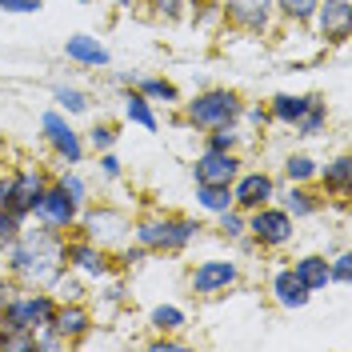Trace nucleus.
<instances>
[{
    "label": "nucleus",
    "mask_w": 352,
    "mask_h": 352,
    "mask_svg": "<svg viewBox=\"0 0 352 352\" xmlns=\"http://www.w3.org/2000/svg\"><path fill=\"white\" fill-rule=\"evenodd\" d=\"M60 264H65V244L56 241L52 228L24 232L21 244L12 248V268L32 285H52L60 276Z\"/></svg>",
    "instance_id": "1"
},
{
    "label": "nucleus",
    "mask_w": 352,
    "mask_h": 352,
    "mask_svg": "<svg viewBox=\"0 0 352 352\" xmlns=\"http://www.w3.org/2000/svg\"><path fill=\"white\" fill-rule=\"evenodd\" d=\"M56 305L48 296H12V305L4 308V324H0V336L4 332H36L48 329Z\"/></svg>",
    "instance_id": "2"
},
{
    "label": "nucleus",
    "mask_w": 352,
    "mask_h": 352,
    "mask_svg": "<svg viewBox=\"0 0 352 352\" xmlns=\"http://www.w3.org/2000/svg\"><path fill=\"white\" fill-rule=\"evenodd\" d=\"M241 112V100L232 92H204L188 104V120L200 129H220V124H232Z\"/></svg>",
    "instance_id": "3"
},
{
    "label": "nucleus",
    "mask_w": 352,
    "mask_h": 352,
    "mask_svg": "<svg viewBox=\"0 0 352 352\" xmlns=\"http://www.w3.org/2000/svg\"><path fill=\"white\" fill-rule=\"evenodd\" d=\"M192 232H197L192 220H148L136 228V241L144 248H184L192 241Z\"/></svg>",
    "instance_id": "4"
},
{
    "label": "nucleus",
    "mask_w": 352,
    "mask_h": 352,
    "mask_svg": "<svg viewBox=\"0 0 352 352\" xmlns=\"http://www.w3.org/2000/svg\"><path fill=\"white\" fill-rule=\"evenodd\" d=\"M261 244H285L292 236V217L285 208H256V217L244 224Z\"/></svg>",
    "instance_id": "5"
},
{
    "label": "nucleus",
    "mask_w": 352,
    "mask_h": 352,
    "mask_svg": "<svg viewBox=\"0 0 352 352\" xmlns=\"http://www.w3.org/2000/svg\"><path fill=\"white\" fill-rule=\"evenodd\" d=\"M32 212H36L48 228H68L72 217H76V200L68 197L65 188H44L41 200L32 204Z\"/></svg>",
    "instance_id": "6"
},
{
    "label": "nucleus",
    "mask_w": 352,
    "mask_h": 352,
    "mask_svg": "<svg viewBox=\"0 0 352 352\" xmlns=\"http://www.w3.org/2000/svg\"><path fill=\"white\" fill-rule=\"evenodd\" d=\"M316 24H320V36L329 41H349L352 32V0H324L316 4Z\"/></svg>",
    "instance_id": "7"
},
{
    "label": "nucleus",
    "mask_w": 352,
    "mask_h": 352,
    "mask_svg": "<svg viewBox=\"0 0 352 352\" xmlns=\"http://www.w3.org/2000/svg\"><path fill=\"white\" fill-rule=\"evenodd\" d=\"M41 192H44V176L41 173H21L16 180H8V212H16V217L24 220V212H32V204L41 200Z\"/></svg>",
    "instance_id": "8"
},
{
    "label": "nucleus",
    "mask_w": 352,
    "mask_h": 352,
    "mask_svg": "<svg viewBox=\"0 0 352 352\" xmlns=\"http://www.w3.org/2000/svg\"><path fill=\"white\" fill-rule=\"evenodd\" d=\"M197 184H232L236 180V156L232 153H217V148H208V153L197 160Z\"/></svg>",
    "instance_id": "9"
},
{
    "label": "nucleus",
    "mask_w": 352,
    "mask_h": 352,
    "mask_svg": "<svg viewBox=\"0 0 352 352\" xmlns=\"http://www.w3.org/2000/svg\"><path fill=\"white\" fill-rule=\"evenodd\" d=\"M44 136L52 140V148L65 156L68 164H80V156H85V144H80V136L68 129L65 116H56V112H48L44 116Z\"/></svg>",
    "instance_id": "10"
},
{
    "label": "nucleus",
    "mask_w": 352,
    "mask_h": 352,
    "mask_svg": "<svg viewBox=\"0 0 352 352\" xmlns=\"http://www.w3.org/2000/svg\"><path fill=\"white\" fill-rule=\"evenodd\" d=\"M236 280V264L232 261H204L192 272V288L197 292H220V288H228Z\"/></svg>",
    "instance_id": "11"
},
{
    "label": "nucleus",
    "mask_w": 352,
    "mask_h": 352,
    "mask_svg": "<svg viewBox=\"0 0 352 352\" xmlns=\"http://www.w3.org/2000/svg\"><path fill=\"white\" fill-rule=\"evenodd\" d=\"M268 197H272V176H264V173H248L236 184V192H232V200L241 208H261Z\"/></svg>",
    "instance_id": "12"
},
{
    "label": "nucleus",
    "mask_w": 352,
    "mask_h": 352,
    "mask_svg": "<svg viewBox=\"0 0 352 352\" xmlns=\"http://www.w3.org/2000/svg\"><path fill=\"white\" fill-rule=\"evenodd\" d=\"M65 52L72 56V60H80V65H109V48H104L100 41H92V36H85V32L68 36Z\"/></svg>",
    "instance_id": "13"
},
{
    "label": "nucleus",
    "mask_w": 352,
    "mask_h": 352,
    "mask_svg": "<svg viewBox=\"0 0 352 352\" xmlns=\"http://www.w3.org/2000/svg\"><path fill=\"white\" fill-rule=\"evenodd\" d=\"M48 329L56 332V336H80L88 329V312L85 308H56L52 312V320H48Z\"/></svg>",
    "instance_id": "14"
},
{
    "label": "nucleus",
    "mask_w": 352,
    "mask_h": 352,
    "mask_svg": "<svg viewBox=\"0 0 352 352\" xmlns=\"http://www.w3.org/2000/svg\"><path fill=\"white\" fill-rule=\"evenodd\" d=\"M296 280L308 288V292H316V288L329 285V261L324 256H305V261H296Z\"/></svg>",
    "instance_id": "15"
},
{
    "label": "nucleus",
    "mask_w": 352,
    "mask_h": 352,
    "mask_svg": "<svg viewBox=\"0 0 352 352\" xmlns=\"http://www.w3.org/2000/svg\"><path fill=\"white\" fill-rule=\"evenodd\" d=\"M272 288H276V300L285 308H305L308 305V288L296 280V272H280V276L272 280Z\"/></svg>",
    "instance_id": "16"
},
{
    "label": "nucleus",
    "mask_w": 352,
    "mask_h": 352,
    "mask_svg": "<svg viewBox=\"0 0 352 352\" xmlns=\"http://www.w3.org/2000/svg\"><path fill=\"white\" fill-rule=\"evenodd\" d=\"M268 4L272 0H228V12L248 28H264L268 24Z\"/></svg>",
    "instance_id": "17"
},
{
    "label": "nucleus",
    "mask_w": 352,
    "mask_h": 352,
    "mask_svg": "<svg viewBox=\"0 0 352 352\" xmlns=\"http://www.w3.org/2000/svg\"><path fill=\"white\" fill-rule=\"evenodd\" d=\"M308 104H312V96H288V92H280V96H272V116L285 120V124H296Z\"/></svg>",
    "instance_id": "18"
},
{
    "label": "nucleus",
    "mask_w": 352,
    "mask_h": 352,
    "mask_svg": "<svg viewBox=\"0 0 352 352\" xmlns=\"http://www.w3.org/2000/svg\"><path fill=\"white\" fill-rule=\"evenodd\" d=\"M124 116H129L132 124L148 129V132L156 129V116H153V109H148V96H144V92H129V96H124Z\"/></svg>",
    "instance_id": "19"
},
{
    "label": "nucleus",
    "mask_w": 352,
    "mask_h": 352,
    "mask_svg": "<svg viewBox=\"0 0 352 352\" xmlns=\"http://www.w3.org/2000/svg\"><path fill=\"white\" fill-rule=\"evenodd\" d=\"M65 256H72V261L80 264L85 272H92V276H100V272L109 268V261H104V252H96L92 244H72V248H68Z\"/></svg>",
    "instance_id": "20"
},
{
    "label": "nucleus",
    "mask_w": 352,
    "mask_h": 352,
    "mask_svg": "<svg viewBox=\"0 0 352 352\" xmlns=\"http://www.w3.org/2000/svg\"><path fill=\"white\" fill-rule=\"evenodd\" d=\"M197 200L208 208V212H224V208H232V192H228V184H200Z\"/></svg>",
    "instance_id": "21"
},
{
    "label": "nucleus",
    "mask_w": 352,
    "mask_h": 352,
    "mask_svg": "<svg viewBox=\"0 0 352 352\" xmlns=\"http://www.w3.org/2000/svg\"><path fill=\"white\" fill-rule=\"evenodd\" d=\"M349 180H352V160L349 156H336L329 168H324V184L336 188V192H349Z\"/></svg>",
    "instance_id": "22"
},
{
    "label": "nucleus",
    "mask_w": 352,
    "mask_h": 352,
    "mask_svg": "<svg viewBox=\"0 0 352 352\" xmlns=\"http://www.w3.org/2000/svg\"><path fill=\"white\" fill-rule=\"evenodd\" d=\"M296 129H300V136H316V132L324 129V100H312L305 109V116L296 120Z\"/></svg>",
    "instance_id": "23"
},
{
    "label": "nucleus",
    "mask_w": 352,
    "mask_h": 352,
    "mask_svg": "<svg viewBox=\"0 0 352 352\" xmlns=\"http://www.w3.org/2000/svg\"><path fill=\"white\" fill-rule=\"evenodd\" d=\"M285 212L288 217H312V212H316V200L308 197V192H300V188H292L288 200H285Z\"/></svg>",
    "instance_id": "24"
},
{
    "label": "nucleus",
    "mask_w": 352,
    "mask_h": 352,
    "mask_svg": "<svg viewBox=\"0 0 352 352\" xmlns=\"http://www.w3.org/2000/svg\"><path fill=\"white\" fill-rule=\"evenodd\" d=\"M153 324H156V329H164V332H173V329H180V324H184V312H180V308H173V305H160L153 312Z\"/></svg>",
    "instance_id": "25"
},
{
    "label": "nucleus",
    "mask_w": 352,
    "mask_h": 352,
    "mask_svg": "<svg viewBox=\"0 0 352 352\" xmlns=\"http://www.w3.org/2000/svg\"><path fill=\"white\" fill-rule=\"evenodd\" d=\"M21 236V217L16 212H8V208H0V248L4 244H12Z\"/></svg>",
    "instance_id": "26"
},
{
    "label": "nucleus",
    "mask_w": 352,
    "mask_h": 352,
    "mask_svg": "<svg viewBox=\"0 0 352 352\" xmlns=\"http://www.w3.org/2000/svg\"><path fill=\"white\" fill-rule=\"evenodd\" d=\"M276 4H280V12H288L292 21H308L320 0H276Z\"/></svg>",
    "instance_id": "27"
},
{
    "label": "nucleus",
    "mask_w": 352,
    "mask_h": 352,
    "mask_svg": "<svg viewBox=\"0 0 352 352\" xmlns=\"http://www.w3.org/2000/svg\"><path fill=\"white\" fill-rule=\"evenodd\" d=\"M56 104L68 112H85L88 109V100H85V92H76V88H56Z\"/></svg>",
    "instance_id": "28"
},
{
    "label": "nucleus",
    "mask_w": 352,
    "mask_h": 352,
    "mask_svg": "<svg viewBox=\"0 0 352 352\" xmlns=\"http://www.w3.org/2000/svg\"><path fill=\"white\" fill-rule=\"evenodd\" d=\"M140 92H144V96H153V100H164V104H168V100H176V88L168 85V80H144V85H140Z\"/></svg>",
    "instance_id": "29"
},
{
    "label": "nucleus",
    "mask_w": 352,
    "mask_h": 352,
    "mask_svg": "<svg viewBox=\"0 0 352 352\" xmlns=\"http://www.w3.org/2000/svg\"><path fill=\"white\" fill-rule=\"evenodd\" d=\"M308 176H316V164L308 156H292L288 160V180H308Z\"/></svg>",
    "instance_id": "30"
},
{
    "label": "nucleus",
    "mask_w": 352,
    "mask_h": 352,
    "mask_svg": "<svg viewBox=\"0 0 352 352\" xmlns=\"http://www.w3.org/2000/svg\"><path fill=\"white\" fill-rule=\"evenodd\" d=\"M220 232H224V236H241V232H244V220L236 217L232 208H224V212H220Z\"/></svg>",
    "instance_id": "31"
},
{
    "label": "nucleus",
    "mask_w": 352,
    "mask_h": 352,
    "mask_svg": "<svg viewBox=\"0 0 352 352\" xmlns=\"http://www.w3.org/2000/svg\"><path fill=\"white\" fill-rule=\"evenodd\" d=\"M232 144H236V132H232V124H220L217 136H212V148H217V153H232Z\"/></svg>",
    "instance_id": "32"
},
{
    "label": "nucleus",
    "mask_w": 352,
    "mask_h": 352,
    "mask_svg": "<svg viewBox=\"0 0 352 352\" xmlns=\"http://www.w3.org/2000/svg\"><path fill=\"white\" fill-rule=\"evenodd\" d=\"M60 188H65V192H68L72 200H76V204L85 200V180H80V176H72V173H68L65 180H60Z\"/></svg>",
    "instance_id": "33"
},
{
    "label": "nucleus",
    "mask_w": 352,
    "mask_h": 352,
    "mask_svg": "<svg viewBox=\"0 0 352 352\" xmlns=\"http://www.w3.org/2000/svg\"><path fill=\"white\" fill-rule=\"evenodd\" d=\"M352 256H336V264H329V280H349Z\"/></svg>",
    "instance_id": "34"
},
{
    "label": "nucleus",
    "mask_w": 352,
    "mask_h": 352,
    "mask_svg": "<svg viewBox=\"0 0 352 352\" xmlns=\"http://www.w3.org/2000/svg\"><path fill=\"white\" fill-rule=\"evenodd\" d=\"M0 8H4V12H36L41 4H36V0H0Z\"/></svg>",
    "instance_id": "35"
},
{
    "label": "nucleus",
    "mask_w": 352,
    "mask_h": 352,
    "mask_svg": "<svg viewBox=\"0 0 352 352\" xmlns=\"http://www.w3.org/2000/svg\"><path fill=\"white\" fill-rule=\"evenodd\" d=\"M112 140H116L112 129H92V144H96V148H112Z\"/></svg>",
    "instance_id": "36"
},
{
    "label": "nucleus",
    "mask_w": 352,
    "mask_h": 352,
    "mask_svg": "<svg viewBox=\"0 0 352 352\" xmlns=\"http://www.w3.org/2000/svg\"><path fill=\"white\" fill-rule=\"evenodd\" d=\"M156 8H160V12H168V16H176V12H180V0H153Z\"/></svg>",
    "instance_id": "37"
},
{
    "label": "nucleus",
    "mask_w": 352,
    "mask_h": 352,
    "mask_svg": "<svg viewBox=\"0 0 352 352\" xmlns=\"http://www.w3.org/2000/svg\"><path fill=\"white\" fill-rule=\"evenodd\" d=\"M100 164H104V173H109V176L120 173V160H116V156H109V153H104V160H100Z\"/></svg>",
    "instance_id": "38"
},
{
    "label": "nucleus",
    "mask_w": 352,
    "mask_h": 352,
    "mask_svg": "<svg viewBox=\"0 0 352 352\" xmlns=\"http://www.w3.org/2000/svg\"><path fill=\"white\" fill-rule=\"evenodd\" d=\"M12 305V285H0V312Z\"/></svg>",
    "instance_id": "39"
},
{
    "label": "nucleus",
    "mask_w": 352,
    "mask_h": 352,
    "mask_svg": "<svg viewBox=\"0 0 352 352\" xmlns=\"http://www.w3.org/2000/svg\"><path fill=\"white\" fill-rule=\"evenodd\" d=\"M60 292H65V296H80V285H76V280H60Z\"/></svg>",
    "instance_id": "40"
},
{
    "label": "nucleus",
    "mask_w": 352,
    "mask_h": 352,
    "mask_svg": "<svg viewBox=\"0 0 352 352\" xmlns=\"http://www.w3.org/2000/svg\"><path fill=\"white\" fill-rule=\"evenodd\" d=\"M8 204V180H0V208Z\"/></svg>",
    "instance_id": "41"
}]
</instances>
